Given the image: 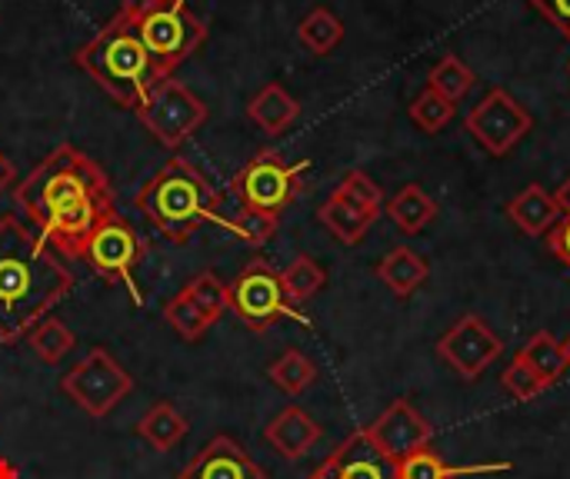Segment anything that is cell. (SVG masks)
Here are the masks:
<instances>
[{"instance_id": "13", "label": "cell", "mask_w": 570, "mask_h": 479, "mask_svg": "<svg viewBox=\"0 0 570 479\" xmlns=\"http://www.w3.org/2000/svg\"><path fill=\"white\" fill-rule=\"evenodd\" d=\"M364 433L387 463H397L417 450H428L434 440V427L407 400L391 403L371 427H364Z\"/></svg>"}, {"instance_id": "11", "label": "cell", "mask_w": 570, "mask_h": 479, "mask_svg": "<svg viewBox=\"0 0 570 479\" xmlns=\"http://www.w3.org/2000/svg\"><path fill=\"white\" fill-rule=\"evenodd\" d=\"M468 133L494 157L511 153L534 127V117L528 113V107H521V100H514L508 90L494 87L484 93V100L468 113L464 120Z\"/></svg>"}, {"instance_id": "29", "label": "cell", "mask_w": 570, "mask_h": 479, "mask_svg": "<svg viewBox=\"0 0 570 479\" xmlns=\"http://www.w3.org/2000/svg\"><path fill=\"white\" fill-rule=\"evenodd\" d=\"M184 293L204 310V317L210 320V327L230 310V290H227V283L220 280V277H214V273H197L187 287H184Z\"/></svg>"}, {"instance_id": "36", "label": "cell", "mask_w": 570, "mask_h": 479, "mask_svg": "<svg viewBox=\"0 0 570 479\" xmlns=\"http://www.w3.org/2000/svg\"><path fill=\"white\" fill-rule=\"evenodd\" d=\"M531 3L544 20H551L570 40V0H531Z\"/></svg>"}, {"instance_id": "22", "label": "cell", "mask_w": 570, "mask_h": 479, "mask_svg": "<svg viewBox=\"0 0 570 479\" xmlns=\"http://www.w3.org/2000/svg\"><path fill=\"white\" fill-rule=\"evenodd\" d=\"M317 220H321L344 247H357V243L367 237V230L374 227L377 217L367 213V210H361V207H354V203H347V200H341L337 193H331V197L321 203Z\"/></svg>"}, {"instance_id": "28", "label": "cell", "mask_w": 570, "mask_h": 479, "mask_svg": "<svg viewBox=\"0 0 570 479\" xmlns=\"http://www.w3.org/2000/svg\"><path fill=\"white\" fill-rule=\"evenodd\" d=\"M428 87H431L434 93H441L444 100L458 103V100L468 97V90L474 87V70H471L458 53H448V57H441V63L431 70Z\"/></svg>"}, {"instance_id": "21", "label": "cell", "mask_w": 570, "mask_h": 479, "mask_svg": "<svg viewBox=\"0 0 570 479\" xmlns=\"http://www.w3.org/2000/svg\"><path fill=\"white\" fill-rule=\"evenodd\" d=\"M514 357H521L531 367V373L544 383V390L554 387L570 370V357L568 350H564V343L558 337H551L548 330L534 333Z\"/></svg>"}, {"instance_id": "3", "label": "cell", "mask_w": 570, "mask_h": 479, "mask_svg": "<svg viewBox=\"0 0 570 479\" xmlns=\"http://www.w3.org/2000/svg\"><path fill=\"white\" fill-rule=\"evenodd\" d=\"M73 63L124 110H137L160 80L174 77L150 57L137 27L120 13L73 53Z\"/></svg>"}, {"instance_id": "38", "label": "cell", "mask_w": 570, "mask_h": 479, "mask_svg": "<svg viewBox=\"0 0 570 479\" xmlns=\"http://www.w3.org/2000/svg\"><path fill=\"white\" fill-rule=\"evenodd\" d=\"M150 7H154V0H120V10H117V13H120L124 20L137 23Z\"/></svg>"}, {"instance_id": "23", "label": "cell", "mask_w": 570, "mask_h": 479, "mask_svg": "<svg viewBox=\"0 0 570 479\" xmlns=\"http://www.w3.org/2000/svg\"><path fill=\"white\" fill-rule=\"evenodd\" d=\"M387 217H391L404 233H421V230L438 217V203L424 193V187L407 183V187H401V190L387 200Z\"/></svg>"}, {"instance_id": "35", "label": "cell", "mask_w": 570, "mask_h": 479, "mask_svg": "<svg viewBox=\"0 0 570 479\" xmlns=\"http://www.w3.org/2000/svg\"><path fill=\"white\" fill-rule=\"evenodd\" d=\"M504 390L514 397V400H521V403H528V400H534V397H541L544 393V383L531 373V367L521 360V357H514L511 360V367L504 370Z\"/></svg>"}, {"instance_id": "20", "label": "cell", "mask_w": 570, "mask_h": 479, "mask_svg": "<svg viewBox=\"0 0 570 479\" xmlns=\"http://www.w3.org/2000/svg\"><path fill=\"white\" fill-rule=\"evenodd\" d=\"M187 417L170 403V400H157L140 420H137V437L140 440H147L154 450H160V453H167V450H174L184 437H187Z\"/></svg>"}, {"instance_id": "34", "label": "cell", "mask_w": 570, "mask_h": 479, "mask_svg": "<svg viewBox=\"0 0 570 479\" xmlns=\"http://www.w3.org/2000/svg\"><path fill=\"white\" fill-rule=\"evenodd\" d=\"M334 193H337L341 200H347V203H354V207H361V210H367V213L381 217L384 193H381V187H377L364 170H351V173H344V180L334 187Z\"/></svg>"}, {"instance_id": "27", "label": "cell", "mask_w": 570, "mask_h": 479, "mask_svg": "<svg viewBox=\"0 0 570 479\" xmlns=\"http://www.w3.org/2000/svg\"><path fill=\"white\" fill-rule=\"evenodd\" d=\"M23 340H27V347H30L43 363H50V367H57V363L73 350V333H70V327H67L63 320H57V317H43Z\"/></svg>"}, {"instance_id": "2", "label": "cell", "mask_w": 570, "mask_h": 479, "mask_svg": "<svg viewBox=\"0 0 570 479\" xmlns=\"http://www.w3.org/2000/svg\"><path fill=\"white\" fill-rule=\"evenodd\" d=\"M73 290L60 257L20 217H0V343L23 340Z\"/></svg>"}, {"instance_id": "6", "label": "cell", "mask_w": 570, "mask_h": 479, "mask_svg": "<svg viewBox=\"0 0 570 479\" xmlns=\"http://www.w3.org/2000/svg\"><path fill=\"white\" fill-rule=\"evenodd\" d=\"M227 290H230V310L254 333H264L287 317L307 323L287 300L281 273L264 257H254L250 263H244V270L234 277V283H227Z\"/></svg>"}, {"instance_id": "8", "label": "cell", "mask_w": 570, "mask_h": 479, "mask_svg": "<svg viewBox=\"0 0 570 479\" xmlns=\"http://www.w3.org/2000/svg\"><path fill=\"white\" fill-rule=\"evenodd\" d=\"M60 390L87 417L104 420L107 413H114L120 407V400H127V393L134 390V377L104 347H94L80 363H73L63 373Z\"/></svg>"}, {"instance_id": "39", "label": "cell", "mask_w": 570, "mask_h": 479, "mask_svg": "<svg viewBox=\"0 0 570 479\" xmlns=\"http://www.w3.org/2000/svg\"><path fill=\"white\" fill-rule=\"evenodd\" d=\"M13 180H17V170H13V163L7 160V153H0V193H3L7 187H13Z\"/></svg>"}, {"instance_id": "32", "label": "cell", "mask_w": 570, "mask_h": 479, "mask_svg": "<svg viewBox=\"0 0 570 479\" xmlns=\"http://www.w3.org/2000/svg\"><path fill=\"white\" fill-rule=\"evenodd\" d=\"M411 120L414 127H421L424 133H441L451 120H454V103L444 100L441 93H434L431 87H424L414 103H411Z\"/></svg>"}, {"instance_id": "4", "label": "cell", "mask_w": 570, "mask_h": 479, "mask_svg": "<svg viewBox=\"0 0 570 479\" xmlns=\"http://www.w3.org/2000/svg\"><path fill=\"white\" fill-rule=\"evenodd\" d=\"M137 210L170 243H187L204 223L220 220V190L184 157H170L137 193Z\"/></svg>"}, {"instance_id": "5", "label": "cell", "mask_w": 570, "mask_h": 479, "mask_svg": "<svg viewBox=\"0 0 570 479\" xmlns=\"http://www.w3.org/2000/svg\"><path fill=\"white\" fill-rule=\"evenodd\" d=\"M150 57L174 73L207 37L204 20L187 7V0H154V7L134 23Z\"/></svg>"}, {"instance_id": "40", "label": "cell", "mask_w": 570, "mask_h": 479, "mask_svg": "<svg viewBox=\"0 0 570 479\" xmlns=\"http://www.w3.org/2000/svg\"><path fill=\"white\" fill-rule=\"evenodd\" d=\"M554 200H558V207H561V213L568 217L570 213V177L554 190Z\"/></svg>"}, {"instance_id": "26", "label": "cell", "mask_w": 570, "mask_h": 479, "mask_svg": "<svg viewBox=\"0 0 570 479\" xmlns=\"http://www.w3.org/2000/svg\"><path fill=\"white\" fill-rule=\"evenodd\" d=\"M267 377H271V383L274 387H281L287 397H301L307 387H314V380H317V367H314V360H307L301 350H284L271 367H267Z\"/></svg>"}, {"instance_id": "12", "label": "cell", "mask_w": 570, "mask_h": 479, "mask_svg": "<svg viewBox=\"0 0 570 479\" xmlns=\"http://www.w3.org/2000/svg\"><path fill=\"white\" fill-rule=\"evenodd\" d=\"M438 353L461 380H478L504 353V340L478 313H468L438 340Z\"/></svg>"}, {"instance_id": "16", "label": "cell", "mask_w": 570, "mask_h": 479, "mask_svg": "<svg viewBox=\"0 0 570 479\" xmlns=\"http://www.w3.org/2000/svg\"><path fill=\"white\" fill-rule=\"evenodd\" d=\"M264 440H267L284 460H301V457H307V453L314 450V443L321 440V423H317L307 410L287 407V410H281V413L267 423Z\"/></svg>"}, {"instance_id": "31", "label": "cell", "mask_w": 570, "mask_h": 479, "mask_svg": "<svg viewBox=\"0 0 570 479\" xmlns=\"http://www.w3.org/2000/svg\"><path fill=\"white\" fill-rule=\"evenodd\" d=\"M391 470H394V479H458L468 477V473H481V470H454V467H448L431 447L391 463Z\"/></svg>"}, {"instance_id": "7", "label": "cell", "mask_w": 570, "mask_h": 479, "mask_svg": "<svg viewBox=\"0 0 570 479\" xmlns=\"http://www.w3.org/2000/svg\"><path fill=\"white\" fill-rule=\"evenodd\" d=\"M134 113L160 147L177 150L207 120V103L187 83L167 77L144 97V103Z\"/></svg>"}, {"instance_id": "9", "label": "cell", "mask_w": 570, "mask_h": 479, "mask_svg": "<svg viewBox=\"0 0 570 479\" xmlns=\"http://www.w3.org/2000/svg\"><path fill=\"white\" fill-rule=\"evenodd\" d=\"M304 173H307V160L287 163L284 157L261 150L237 170L234 193L240 207H254V210H267L281 217L297 200L304 187Z\"/></svg>"}, {"instance_id": "14", "label": "cell", "mask_w": 570, "mask_h": 479, "mask_svg": "<svg viewBox=\"0 0 570 479\" xmlns=\"http://www.w3.org/2000/svg\"><path fill=\"white\" fill-rule=\"evenodd\" d=\"M177 479H267V473L250 460V453L230 440L214 437L180 473Z\"/></svg>"}, {"instance_id": "25", "label": "cell", "mask_w": 570, "mask_h": 479, "mask_svg": "<svg viewBox=\"0 0 570 479\" xmlns=\"http://www.w3.org/2000/svg\"><path fill=\"white\" fill-rule=\"evenodd\" d=\"M281 283H284L287 300L297 307V303H307L311 297H317V293L324 290L327 273H324V267H321L314 257L301 253V257H294V260H291V267H284V270H281Z\"/></svg>"}, {"instance_id": "1", "label": "cell", "mask_w": 570, "mask_h": 479, "mask_svg": "<svg viewBox=\"0 0 570 479\" xmlns=\"http://www.w3.org/2000/svg\"><path fill=\"white\" fill-rule=\"evenodd\" d=\"M13 203L63 260H80L90 233L117 213L114 187L97 160L60 143L13 187Z\"/></svg>"}, {"instance_id": "30", "label": "cell", "mask_w": 570, "mask_h": 479, "mask_svg": "<svg viewBox=\"0 0 570 479\" xmlns=\"http://www.w3.org/2000/svg\"><path fill=\"white\" fill-rule=\"evenodd\" d=\"M164 320L177 330V337L180 340H187V343H194V340H200L207 330H210V320L204 317V310L180 290L174 300H167L164 303Z\"/></svg>"}, {"instance_id": "17", "label": "cell", "mask_w": 570, "mask_h": 479, "mask_svg": "<svg viewBox=\"0 0 570 479\" xmlns=\"http://www.w3.org/2000/svg\"><path fill=\"white\" fill-rule=\"evenodd\" d=\"M508 217H511V223H514L521 233H528V237H548V230H551L564 213H561L554 193H548V187L531 183V187H524V190L508 203Z\"/></svg>"}, {"instance_id": "15", "label": "cell", "mask_w": 570, "mask_h": 479, "mask_svg": "<svg viewBox=\"0 0 570 479\" xmlns=\"http://www.w3.org/2000/svg\"><path fill=\"white\" fill-rule=\"evenodd\" d=\"M311 479H394V470L374 450L367 433L357 430L311 473Z\"/></svg>"}, {"instance_id": "19", "label": "cell", "mask_w": 570, "mask_h": 479, "mask_svg": "<svg viewBox=\"0 0 570 479\" xmlns=\"http://www.w3.org/2000/svg\"><path fill=\"white\" fill-rule=\"evenodd\" d=\"M377 277L381 283L394 293V297H411L414 290H421L431 277V267L421 253H414L411 247H394L381 263H377Z\"/></svg>"}, {"instance_id": "24", "label": "cell", "mask_w": 570, "mask_h": 479, "mask_svg": "<svg viewBox=\"0 0 570 479\" xmlns=\"http://www.w3.org/2000/svg\"><path fill=\"white\" fill-rule=\"evenodd\" d=\"M297 40L304 50L324 57L344 40V20L331 7H314L301 23H297Z\"/></svg>"}, {"instance_id": "33", "label": "cell", "mask_w": 570, "mask_h": 479, "mask_svg": "<svg viewBox=\"0 0 570 479\" xmlns=\"http://www.w3.org/2000/svg\"><path fill=\"white\" fill-rule=\"evenodd\" d=\"M227 227L247 243V247H264L274 240L277 227H281V217L277 213H267V210H254V207H240V213L234 220H227Z\"/></svg>"}, {"instance_id": "41", "label": "cell", "mask_w": 570, "mask_h": 479, "mask_svg": "<svg viewBox=\"0 0 570 479\" xmlns=\"http://www.w3.org/2000/svg\"><path fill=\"white\" fill-rule=\"evenodd\" d=\"M564 350H568V357H570V337H568V340H564Z\"/></svg>"}, {"instance_id": "18", "label": "cell", "mask_w": 570, "mask_h": 479, "mask_svg": "<svg viewBox=\"0 0 570 479\" xmlns=\"http://www.w3.org/2000/svg\"><path fill=\"white\" fill-rule=\"evenodd\" d=\"M301 113V103L281 87V83H267L261 87L250 100H247V117L267 133V137H281L287 127H294Z\"/></svg>"}, {"instance_id": "37", "label": "cell", "mask_w": 570, "mask_h": 479, "mask_svg": "<svg viewBox=\"0 0 570 479\" xmlns=\"http://www.w3.org/2000/svg\"><path fill=\"white\" fill-rule=\"evenodd\" d=\"M548 250L570 270V213L548 230Z\"/></svg>"}, {"instance_id": "10", "label": "cell", "mask_w": 570, "mask_h": 479, "mask_svg": "<svg viewBox=\"0 0 570 479\" xmlns=\"http://www.w3.org/2000/svg\"><path fill=\"white\" fill-rule=\"evenodd\" d=\"M144 250H147V247H144V240L134 233V227H130L120 213H114L110 220H104V223L90 233V240H87L80 260H83L100 280H107V283H124V287L130 290L134 307H144V293H140L137 277H134L137 263L144 260Z\"/></svg>"}]
</instances>
